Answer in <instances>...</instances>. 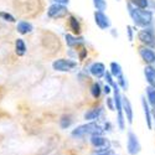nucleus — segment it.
I'll return each instance as SVG.
<instances>
[{"label": "nucleus", "mask_w": 155, "mask_h": 155, "mask_svg": "<svg viewBox=\"0 0 155 155\" xmlns=\"http://www.w3.org/2000/svg\"><path fill=\"white\" fill-rule=\"evenodd\" d=\"M147 96H148V103L151 106H155V88L149 86L147 87Z\"/></svg>", "instance_id": "23"}, {"label": "nucleus", "mask_w": 155, "mask_h": 155, "mask_svg": "<svg viewBox=\"0 0 155 155\" xmlns=\"http://www.w3.org/2000/svg\"><path fill=\"white\" fill-rule=\"evenodd\" d=\"M122 109H124L128 123H133V108L132 103L127 97H122Z\"/></svg>", "instance_id": "9"}, {"label": "nucleus", "mask_w": 155, "mask_h": 155, "mask_svg": "<svg viewBox=\"0 0 155 155\" xmlns=\"http://www.w3.org/2000/svg\"><path fill=\"white\" fill-rule=\"evenodd\" d=\"M102 112H103V108L101 106L96 107L93 109H89L88 112L84 113V119L88 120V122H92V120H94V119H97L99 117V115L102 114Z\"/></svg>", "instance_id": "14"}, {"label": "nucleus", "mask_w": 155, "mask_h": 155, "mask_svg": "<svg viewBox=\"0 0 155 155\" xmlns=\"http://www.w3.org/2000/svg\"><path fill=\"white\" fill-rule=\"evenodd\" d=\"M103 92H104L106 94H109V93L112 92V87H110L109 84H107V86H104V88H103Z\"/></svg>", "instance_id": "29"}, {"label": "nucleus", "mask_w": 155, "mask_h": 155, "mask_svg": "<svg viewBox=\"0 0 155 155\" xmlns=\"http://www.w3.org/2000/svg\"><path fill=\"white\" fill-rule=\"evenodd\" d=\"M77 66V63L72 60H66V58H58L56 61H54L52 63V68L55 71H58V72H68L71 70H73L74 67Z\"/></svg>", "instance_id": "4"}, {"label": "nucleus", "mask_w": 155, "mask_h": 155, "mask_svg": "<svg viewBox=\"0 0 155 155\" xmlns=\"http://www.w3.org/2000/svg\"><path fill=\"white\" fill-rule=\"evenodd\" d=\"M89 72H91L92 76L97 77V78H101V77H103L106 73V66L102 62H94L91 64V67H89Z\"/></svg>", "instance_id": "10"}, {"label": "nucleus", "mask_w": 155, "mask_h": 155, "mask_svg": "<svg viewBox=\"0 0 155 155\" xmlns=\"http://www.w3.org/2000/svg\"><path fill=\"white\" fill-rule=\"evenodd\" d=\"M93 5L97 11H104L107 9V2L106 0H93Z\"/></svg>", "instance_id": "24"}, {"label": "nucleus", "mask_w": 155, "mask_h": 155, "mask_svg": "<svg viewBox=\"0 0 155 155\" xmlns=\"http://www.w3.org/2000/svg\"><path fill=\"white\" fill-rule=\"evenodd\" d=\"M110 74L114 77V78H119L120 76H123V70H122V66L118 63V62H110Z\"/></svg>", "instance_id": "16"}, {"label": "nucleus", "mask_w": 155, "mask_h": 155, "mask_svg": "<svg viewBox=\"0 0 155 155\" xmlns=\"http://www.w3.org/2000/svg\"><path fill=\"white\" fill-rule=\"evenodd\" d=\"M96 155H114V153L108 149V150H104V151H101V153H98V154H96Z\"/></svg>", "instance_id": "28"}, {"label": "nucleus", "mask_w": 155, "mask_h": 155, "mask_svg": "<svg viewBox=\"0 0 155 155\" xmlns=\"http://www.w3.org/2000/svg\"><path fill=\"white\" fill-rule=\"evenodd\" d=\"M118 2H119V0H118Z\"/></svg>", "instance_id": "33"}, {"label": "nucleus", "mask_w": 155, "mask_h": 155, "mask_svg": "<svg viewBox=\"0 0 155 155\" xmlns=\"http://www.w3.org/2000/svg\"><path fill=\"white\" fill-rule=\"evenodd\" d=\"M104 77H106V81L108 82V84L112 87L114 84V81H113V76L110 74V72H106L104 73Z\"/></svg>", "instance_id": "26"}, {"label": "nucleus", "mask_w": 155, "mask_h": 155, "mask_svg": "<svg viewBox=\"0 0 155 155\" xmlns=\"http://www.w3.org/2000/svg\"><path fill=\"white\" fill-rule=\"evenodd\" d=\"M99 134H102V128H101V125H98L97 123H93V122L82 124L80 127L74 128L71 132V135L77 137V138H82L86 135H99Z\"/></svg>", "instance_id": "2"}, {"label": "nucleus", "mask_w": 155, "mask_h": 155, "mask_svg": "<svg viewBox=\"0 0 155 155\" xmlns=\"http://www.w3.org/2000/svg\"><path fill=\"white\" fill-rule=\"evenodd\" d=\"M0 19L4 20V21H8V22H15L16 21L15 18L8 11H0Z\"/></svg>", "instance_id": "25"}, {"label": "nucleus", "mask_w": 155, "mask_h": 155, "mask_svg": "<svg viewBox=\"0 0 155 155\" xmlns=\"http://www.w3.org/2000/svg\"><path fill=\"white\" fill-rule=\"evenodd\" d=\"M134 8H138V9H147L148 5H149V0H129Z\"/></svg>", "instance_id": "20"}, {"label": "nucleus", "mask_w": 155, "mask_h": 155, "mask_svg": "<svg viewBox=\"0 0 155 155\" xmlns=\"http://www.w3.org/2000/svg\"><path fill=\"white\" fill-rule=\"evenodd\" d=\"M141 106H143V109H144V114H145V122H147V125L149 129L153 128V118H151V112H150V108H149V104L147 102V98H141Z\"/></svg>", "instance_id": "12"}, {"label": "nucleus", "mask_w": 155, "mask_h": 155, "mask_svg": "<svg viewBox=\"0 0 155 155\" xmlns=\"http://www.w3.org/2000/svg\"><path fill=\"white\" fill-rule=\"evenodd\" d=\"M91 144L94 147V148H98L101 149L102 151H104V150H108V140L104 138V137H102L101 134L99 135H92L91 138Z\"/></svg>", "instance_id": "8"}, {"label": "nucleus", "mask_w": 155, "mask_h": 155, "mask_svg": "<svg viewBox=\"0 0 155 155\" xmlns=\"http://www.w3.org/2000/svg\"><path fill=\"white\" fill-rule=\"evenodd\" d=\"M55 4H61V5H66L68 4V0H54Z\"/></svg>", "instance_id": "30"}, {"label": "nucleus", "mask_w": 155, "mask_h": 155, "mask_svg": "<svg viewBox=\"0 0 155 155\" xmlns=\"http://www.w3.org/2000/svg\"><path fill=\"white\" fill-rule=\"evenodd\" d=\"M94 22L101 30H106L110 28V20L103 11H94Z\"/></svg>", "instance_id": "7"}, {"label": "nucleus", "mask_w": 155, "mask_h": 155, "mask_svg": "<svg viewBox=\"0 0 155 155\" xmlns=\"http://www.w3.org/2000/svg\"><path fill=\"white\" fill-rule=\"evenodd\" d=\"M16 31L21 35H28V34L34 31V26H32V24L29 22V21H20L18 24V26H16Z\"/></svg>", "instance_id": "13"}, {"label": "nucleus", "mask_w": 155, "mask_h": 155, "mask_svg": "<svg viewBox=\"0 0 155 155\" xmlns=\"http://www.w3.org/2000/svg\"><path fill=\"white\" fill-rule=\"evenodd\" d=\"M127 8H128L129 15H130V18L133 19V21L137 26L145 29L149 26V25H151V22H153V12L151 11L145 10V9L134 8L130 3L127 4Z\"/></svg>", "instance_id": "1"}, {"label": "nucleus", "mask_w": 155, "mask_h": 155, "mask_svg": "<svg viewBox=\"0 0 155 155\" xmlns=\"http://www.w3.org/2000/svg\"><path fill=\"white\" fill-rule=\"evenodd\" d=\"M127 32H128L129 41L133 42V40H134V37H133V28H132V26H127Z\"/></svg>", "instance_id": "27"}, {"label": "nucleus", "mask_w": 155, "mask_h": 155, "mask_svg": "<svg viewBox=\"0 0 155 155\" xmlns=\"http://www.w3.org/2000/svg\"><path fill=\"white\" fill-rule=\"evenodd\" d=\"M127 149L130 155H137L141 150V145L139 143V139L137 134L133 132H128V139H127Z\"/></svg>", "instance_id": "3"}, {"label": "nucleus", "mask_w": 155, "mask_h": 155, "mask_svg": "<svg viewBox=\"0 0 155 155\" xmlns=\"http://www.w3.org/2000/svg\"><path fill=\"white\" fill-rule=\"evenodd\" d=\"M139 55L147 63L151 64L155 61V52L149 47H140L139 48Z\"/></svg>", "instance_id": "11"}, {"label": "nucleus", "mask_w": 155, "mask_h": 155, "mask_svg": "<svg viewBox=\"0 0 155 155\" xmlns=\"http://www.w3.org/2000/svg\"><path fill=\"white\" fill-rule=\"evenodd\" d=\"M71 124H72V117H71V115H68V114H64L63 117L60 119V127L62 129L68 128Z\"/></svg>", "instance_id": "21"}, {"label": "nucleus", "mask_w": 155, "mask_h": 155, "mask_svg": "<svg viewBox=\"0 0 155 155\" xmlns=\"http://www.w3.org/2000/svg\"><path fill=\"white\" fill-rule=\"evenodd\" d=\"M144 76H145V80L148 81L149 86L155 88V68L153 66H147L144 68Z\"/></svg>", "instance_id": "15"}, {"label": "nucleus", "mask_w": 155, "mask_h": 155, "mask_svg": "<svg viewBox=\"0 0 155 155\" xmlns=\"http://www.w3.org/2000/svg\"><path fill=\"white\" fill-rule=\"evenodd\" d=\"M15 52L18 56H24L26 54V44L22 38H18L15 41Z\"/></svg>", "instance_id": "17"}, {"label": "nucleus", "mask_w": 155, "mask_h": 155, "mask_svg": "<svg viewBox=\"0 0 155 155\" xmlns=\"http://www.w3.org/2000/svg\"><path fill=\"white\" fill-rule=\"evenodd\" d=\"M108 106H109V108H110V110H114V106H113V101L109 98L108 99Z\"/></svg>", "instance_id": "31"}, {"label": "nucleus", "mask_w": 155, "mask_h": 155, "mask_svg": "<svg viewBox=\"0 0 155 155\" xmlns=\"http://www.w3.org/2000/svg\"><path fill=\"white\" fill-rule=\"evenodd\" d=\"M153 64H154V68H155V61H154V62H153Z\"/></svg>", "instance_id": "32"}, {"label": "nucleus", "mask_w": 155, "mask_h": 155, "mask_svg": "<svg viewBox=\"0 0 155 155\" xmlns=\"http://www.w3.org/2000/svg\"><path fill=\"white\" fill-rule=\"evenodd\" d=\"M64 38H66V44H67L68 47H74V46H78L80 44H82V41H78V38L74 37L71 34H67L66 36H64Z\"/></svg>", "instance_id": "19"}, {"label": "nucleus", "mask_w": 155, "mask_h": 155, "mask_svg": "<svg viewBox=\"0 0 155 155\" xmlns=\"http://www.w3.org/2000/svg\"><path fill=\"white\" fill-rule=\"evenodd\" d=\"M68 14V10L64 5L52 4L47 9V16L51 19H62Z\"/></svg>", "instance_id": "6"}, {"label": "nucleus", "mask_w": 155, "mask_h": 155, "mask_svg": "<svg viewBox=\"0 0 155 155\" xmlns=\"http://www.w3.org/2000/svg\"><path fill=\"white\" fill-rule=\"evenodd\" d=\"M138 38L141 44H144L145 46L149 47H155V34L153 30L145 28L143 30H140L138 32Z\"/></svg>", "instance_id": "5"}, {"label": "nucleus", "mask_w": 155, "mask_h": 155, "mask_svg": "<svg viewBox=\"0 0 155 155\" xmlns=\"http://www.w3.org/2000/svg\"><path fill=\"white\" fill-rule=\"evenodd\" d=\"M91 93H92V97L93 98H99L101 94H102V87L98 82H94L91 87Z\"/></svg>", "instance_id": "22"}, {"label": "nucleus", "mask_w": 155, "mask_h": 155, "mask_svg": "<svg viewBox=\"0 0 155 155\" xmlns=\"http://www.w3.org/2000/svg\"><path fill=\"white\" fill-rule=\"evenodd\" d=\"M68 24H70V29L73 31L74 35H80L81 34V24L74 16H70Z\"/></svg>", "instance_id": "18"}]
</instances>
